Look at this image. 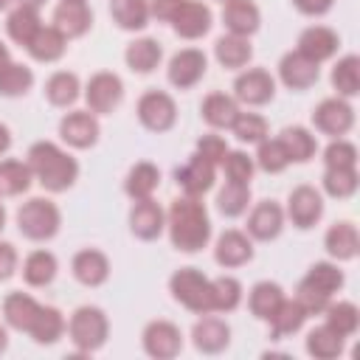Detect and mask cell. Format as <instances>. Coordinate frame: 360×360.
<instances>
[{
    "mask_svg": "<svg viewBox=\"0 0 360 360\" xmlns=\"http://www.w3.org/2000/svg\"><path fill=\"white\" fill-rule=\"evenodd\" d=\"M169 239L183 253H197L211 239V219L200 197H177L166 211Z\"/></svg>",
    "mask_w": 360,
    "mask_h": 360,
    "instance_id": "6da1fadb",
    "label": "cell"
},
{
    "mask_svg": "<svg viewBox=\"0 0 360 360\" xmlns=\"http://www.w3.org/2000/svg\"><path fill=\"white\" fill-rule=\"evenodd\" d=\"M28 169L34 174V180L45 188V191H68L76 177H79V163L73 155H68L65 149H59L51 141H37L28 149Z\"/></svg>",
    "mask_w": 360,
    "mask_h": 360,
    "instance_id": "7a4b0ae2",
    "label": "cell"
},
{
    "mask_svg": "<svg viewBox=\"0 0 360 360\" xmlns=\"http://www.w3.org/2000/svg\"><path fill=\"white\" fill-rule=\"evenodd\" d=\"M169 292L177 304H183L194 315H208L214 312L211 304V278L202 276L197 267H180L169 278Z\"/></svg>",
    "mask_w": 360,
    "mask_h": 360,
    "instance_id": "3957f363",
    "label": "cell"
},
{
    "mask_svg": "<svg viewBox=\"0 0 360 360\" xmlns=\"http://www.w3.org/2000/svg\"><path fill=\"white\" fill-rule=\"evenodd\" d=\"M59 225H62V214H59L56 202H51L45 197H31L17 211V228L31 242H45V239L56 236Z\"/></svg>",
    "mask_w": 360,
    "mask_h": 360,
    "instance_id": "277c9868",
    "label": "cell"
},
{
    "mask_svg": "<svg viewBox=\"0 0 360 360\" xmlns=\"http://www.w3.org/2000/svg\"><path fill=\"white\" fill-rule=\"evenodd\" d=\"M68 335H70V343L82 352V354H90L96 349H101L107 343V335H110V321L104 315V309L98 307H79L70 321H68Z\"/></svg>",
    "mask_w": 360,
    "mask_h": 360,
    "instance_id": "5b68a950",
    "label": "cell"
},
{
    "mask_svg": "<svg viewBox=\"0 0 360 360\" xmlns=\"http://www.w3.org/2000/svg\"><path fill=\"white\" fill-rule=\"evenodd\" d=\"M138 121L149 129V132H166L174 127L177 121V104L169 93L163 90H146L138 98Z\"/></svg>",
    "mask_w": 360,
    "mask_h": 360,
    "instance_id": "8992f818",
    "label": "cell"
},
{
    "mask_svg": "<svg viewBox=\"0 0 360 360\" xmlns=\"http://www.w3.org/2000/svg\"><path fill=\"white\" fill-rule=\"evenodd\" d=\"M124 98V82L110 73V70H98L90 76L87 87H84V101H87V110L93 115H107L112 112Z\"/></svg>",
    "mask_w": 360,
    "mask_h": 360,
    "instance_id": "52a82bcc",
    "label": "cell"
},
{
    "mask_svg": "<svg viewBox=\"0 0 360 360\" xmlns=\"http://www.w3.org/2000/svg\"><path fill=\"white\" fill-rule=\"evenodd\" d=\"M312 124L318 132L332 135V138H343L352 127H354V110L346 98L335 96V98H323L315 110H312Z\"/></svg>",
    "mask_w": 360,
    "mask_h": 360,
    "instance_id": "ba28073f",
    "label": "cell"
},
{
    "mask_svg": "<svg viewBox=\"0 0 360 360\" xmlns=\"http://www.w3.org/2000/svg\"><path fill=\"white\" fill-rule=\"evenodd\" d=\"M141 340H143V352L155 360H172L183 349L180 326H174L172 321H149Z\"/></svg>",
    "mask_w": 360,
    "mask_h": 360,
    "instance_id": "9c48e42d",
    "label": "cell"
},
{
    "mask_svg": "<svg viewBox=\"0 0 360 360\" xmlns=\"http://www.w3.org/2000/svg\"><path fill=\"white\" fill-rule=\"evenodd\" d=\"M287 217L301 231L318 225V219L323 217V197H321V191L312 188V186H295L290 191V197H287Z\"/></svg>",
    "mask_w": 360,
    "mask_h": 360,
    "instance_id": "30bf717a",
    "label": "cell"
},
{
    "mask_svg": "<svg viewBox=\"0 0 360 360\" xmlns=\"http://www.w3.org/2000/svg\"><path fill=\"white\" fill-rule=\"evenodd\" d=\"M233 96L248 107H262L276 96V79L262 68H248L245 73L236 76Z\"/></svg>",
    "mask_w": 360,
    "mask_h": 360,
    "instance_id": "8fae6325",
    "label": "cell"
},
{
    "mask_svg": "<svg viewBox=\"0 0 360 360\" xmlns=\"http://www.w3.org/2000/svg\"><path fill=\"white\" fill-rule=\"evenodd\" d=\"M174 180L186 197H202L217 180V166L194 152L183 166L174 169Z\"/></svg>",
    "mask_w": 360,
    "mask_h": 360,
    "instance_id": "7c38bea8",
    "label": "cell"
},
{
    "mask_svg": "<svg viewBox=\"0 0 360 360\" xmlns=\"http://www.w3.org/2000/svg\"><path fill=\"white\" fill-rule=\"evenodd\" d=\"M208 70V56L200 48H183L169 59V82L177 90L194 87Z\"/></svg>",
    "mask_w": 360,
    "mask_h": 360,
    "instance_id": "4fadbf2b",
    "label": "cell"
},
{
    "mask_svg": "<svg viewBox=\"0 0 360 360\" xmlns=\"http://www.w3.org/2000/svg\"><path fill=\"white\" fill-rule=\"evenodd\" d=\"M174 34L183 39H200L211 31V8L200 0H183V6L169 20Z\"/></svg>",
    "mask_w": 360,
    "mask_h": 360,
    "instance_id": "5bb4252c",
    "label": "cell"
},
{
    "mask_svg": "<svg viewBox=\"0 0 360 360\" xmlns=\"http://www.w3.org/2000/svg\"><path fill=\"white\" fill-rule=\"evenodd\" d=\"M59 135L73 149H87L98 141V121L90 110H73L59 121Z\"/></svg>",
    "mask_w": 360,
    "mask_h": 360,
    "instance_id": "9a60e30c",
    "label": "cell"
},
{
    "mask_svg": "<svg viewBox=\"0 0 360 360\" xmlns=\"http://www.w3.org/2000/svg\"><path fill=\"white\" fill-rule=\"evenodd\" d=\"M318 73H321L318 62L307 59L301 51H290L278 62V79L290 90H309L318 82Z\"/></svg>",
    "mask_w": 360,
    "mask_h": 360,
    "instance_id": "2e32d148",
    "label": "cell"
},
{
    "mask_svg": "<svg viewBox=\"0 0 360 360\" xmlns=\"http://www.w3.org/2000/svg\"><path fill=\"white\" fill-rule=\"evenodd\" d=\"M90 25H93V14H90V8H87L84 0H62L53 8V28L65 39H73V37L87 34Z\"/></svg>",
    "mask_w": 360,
    "mask_h": 360,
    "instance_id": "e0dca14e",
    "label": "cell"
},
{
    "mask_svg": "<svg viewBox=\"0 0 360 360\" xmlns=\"http://www.w3.org/2000/svg\"><path fill=\"white\" fill-rule=\"evenodd\" d=\"M163 228H166V214H163V208H160L152 197L135 200V205H132V211H129V231H132L138 239L149 242V239H158V236L163 233Z\"/></svg>",
    "mask_w": 360,
    "mask_h": 360,
    "instance_id": "ac0fdd59",
    "label": "cell"
},
{
    "mask_svg": "<svg viewBox=\"0 0 360 360\" xmlns=\"http://www.w3.org/2000/svg\"><path fill=\"white\" fill-rule=\"evenodd\" d=\"M284 228V208L273 200H264V202H256L250 217H248V236L250 239H259V242H270L281 233Z\"/></svg>",
    "mask_w": 360,
    "mask_h": 360,
    "instance_id": "d6986e66",
    "label": "cell"
},
{
    "mask_svg": "<svg viewBox=\"0 0 360 360\" xmlns=\"http://www.w3.org/2000/svg\"><path fill=\"white\" fill-rule=\"evenodd\" d=\"M338 48H340V37L332 28H326V25H309V28L301 31L295 51H301L307 59H312V62L321 65V62L332 59L338 53Z\"/></svg>",
    "mask_w": 360,
    "mask_h": 360,
    "instance_id": "ffe728a7",
    "label": "cell"
},
{
    "mask_svg": "<svg viewBox=\"0 0 360 360\" xmlns=\"http://www.w3.org/2000/svg\"><path fill=\"white\" fill-rule=\"evenodd\" d=\"M191 340L202 354H219L222 349H228L231 343V326L222 318H214L211 312L202 315L194 329H191Z\"/></svg>",
    "mask_w": 360,
    "mask_h": 360,
    "instance_id": "44dd1931",
    "label": "cell"
},
{
    "mask_svg": "<svg viewBox=\"0 0 360 360\" xmlns=\"http://www.w3.org/2000/svg\"><path fill=\"white\" fill-rule=\"evenodd\" d=\"M214 259L222 267H242V264H248L253 259V242H250V236L242 233V231H233V228L225 231V233H219L217 248H214Z\"/></svg>",
    "mask_w": 360,
    "mask_h": 360,
    "instance_id": "7402d4cb",
    "label": "cell"
},
{
    "mask_svg": "<svg viewBox=\"0 0 360 360\" xmlns=\"http://www.w3.org/2000/svg\"><path fill=\"white\" fill-rule=\"evenodd\" d=\"M70 270H73V276H76L79 284L98 287V284H104L110 278V259L101 250H96V248H84V250H79L73 256Z\"/></svg>",
    "mask_w": 360,
    "mask_h": 360,
    "instance_id": "603a6c76",
    "label": "cell"
},
{
    "mask_svg": "<svg viewBox=\"0 0 360 360\" xmlns=\"http://www.w3.org/2000/svg\"><path fill=\"white\" fill-rule=\"evenodd\" d=\"M222 22H225L228 34L250 37L259 31L262 14H259V6L253 0H228L222 8Z\"/></svg>",
    "mask_w": 360,
    "mask_h": 360,
    "instance_id": "cb8c5ba5",
    "label": "cell"
},
{
    "mask_svg": "<svg viewBox=\"0 0 360 360\" xmlns=\"http://www.w3.org/2000/svg\"><path fill=\"white\" fill-rule=\"evenodd\" d=\"M323 248H326V253H329L332 259H338V262L354 259L357 250H360L357 228H354L352 222H335V225L326 231V236H323Z\"/></svg>",
    "mask_w": 360,
    "mask_h": 360,
    "instance_id": "d4e9b609",
    "label": "cell"
},
{
    "mask_svg": "<svg viewBox=\"0 0 360 360\" xmlns=\"http://www.w3.org/2000/svg\"><path fill=\"white\" fill-rule=\"evenodd\" d=\"M65 329H68V321L56 307H39V312L34 315V321L28 326V335L34 343L51 346L65 335Z\"/></svg>",
    "mask_w": 360,
    "mask_h": 360,
    "instance_id": "484cf974",
    "label": "cell"
},
{
    "mask_svg": "<svg viewBox=\"0 0 360 360\" xmlns=\"http://www.w3.org/2000/svg\"><path fill=\"white\" fill-rule=\"evenodd\" d=\"M309 315L304 312V307L295 301V298H284L281 304H278V309L270 315V338L273 340H284V338H290V335H295L301 326H304V321H307Z\"/></svg>",
    "mask_w": 360,
    "mask_h": 360,
    "instance_id": "4316f807",
    "label": "cell"
},
{
    "mask_svg": "<svg viewBox=\"0 0 360 360\" xmlns=\"http://www.w3.org/2000/svg\"><path fill=\"white\" fill-rule=\"evenodd\" d=\"M202 118L208 127L214 129H231V124L236 121L239 115V104L233 96H225V93H208L202 98V107H200Z\"/></svg>",
    "mask_w": 360,
    "mask_h": 360,
    "instance_id": "83f0119b",
    "label": "cell"
},
{
    "mask_svg": "<svg viewBox=\"0 0 360 360\" xmlns=\"http://www.w3.org/2000/svg\"><path fill=\"white\" fill-rule=\"evenodd\" d=\"M214 56L222 68L228 70H239L250 62L253 56V48H250V39L248 37H236V34H225L214 42Z\"/></svg>",
    "mask_w": 360,
    "mask_h": 360,
    "instance_id": "f1b7e54d",
    "label": "cell"
},
{
    "mask_svg": "<svg viewBox=\"0 0 360 360\" xmlns=\"http://www.w3.org/2000/svg\"><path fill=\"white\" fill-rule=\"evenodd\" d=\"M39 301L37 298H31L28 292H8L6 298H3V318H6V323L11 326V329H20V332H28V326H31V321H34V315L39 312Z\"/></svg>",
    "mask_w": 360,
    "mask_h": 360,
    "instance_id": "f546056e",
    "label": "cell"
},
{
    "mask_svg": "<svg viewBox=\"0 0 360 360\" xmlns=\"http://www.w3.org/2000/svg\"><path fill=\"white\" fill-rule=\"evenodd\" d=\"M160 56H163V48H160V42L152 39V37H143V39L129 42L127 51H124L127 68L135 70V73H152V70L160 65Z\"/></svg>",
    "mask_w": 360,
    "mask_h": 360,
    "instance_id": "4dcf8cb0",
    "label": "cell"
},
{
    "mask_svg": "<svg viewBox=\"0 0 360 360\" xmlns=\"http://www.w3.org/2000/svg\"><path fill=\"white\" fill-rule=\"evenodd\" d=\"M56 256L51 250H31L22 262V278L28 287H45L56 278Z\"/></svg>",
    "mask_w": 360,
    "mask_h": 360,
    "instance_id": "1f68e13d",
    "label": "cell"
},
{
    "mask_svg": "<svg viewBox=\"0 0 360 360\" xmlns=\"http://www.w3.org/2000/svg\"><path fill=\"white\" fill-rule=\"evenodd\" d=\"M39 25H42V20H39V8H34V6H17V8H11V14H8V20H6V31H8V37L17 42V45H28L31 42V37L39 31Z\"/></svg>",
    "mask_w": 360,
    "mask_h": 360,
    "instance_id": "d6a6232c",
    "label": "cell"
},
{
    "mask_svg": "<svg viewBox=\"0 0 360 360\" xmlns=\"http://www.w3.org/2000/svg\"><path fill=\"white\" fill-rule=\"evenodd\" d=\"M65 45H68V39L53 25H39V31L31 37V42L25 45V51L37 62H56L65 53Z\"/></svg>",
    "mask_w": 360,
    "mask_h": 360,
    "instance_id": "836d02e7",
    "label": "cell"
},
{
    "mask_svg": "<svg viewBox=\"0 0 360 360\" xmlns=\"http://www.w3.org/2000/svg\"><path fill=\"white\" fill-rule=\"evenodd\" d=\"M278 141L287 149L290 163H307L309 158H315L318 141H315V135L307 127H284L281 135H278Z\"/></svg>",
    "mask_w": 360,
    "mask_h": 360,
    "instance_id": "e575fe53",
    "label": "cell"
},
{
    "mask_svg": "<svg viewBox=\"0 0 360 360\" xmlns=\"http://www.w3.org/2000/svg\"><path fill=\"white\" fill-rule=\"evenodd\" d=\"M160 186V172L155 163L149 160H141L135 163L129 172H127V180H124V188L132 200H146L155 194V188Z\"/></svg>",
    "mask_w": 360,
    "mask_h": 360,
    "instance_id": "d590c367",
    "label": "cell"
},
{
    "mask_svg": "<svg viewBox=\"0 0 360 360\" xmlns=\"http://www.w3.org/2000/svg\"><path fill=\"white\" fill-rule=\"evenodd\" d=\"M287 295H284L281 284H276V281H259V284H253V290L248 295V307H250V312L259 321H270V315L278 309V304Z\"/></svg>",
    "mask_w": 360,
    "mask_h": 360,
    "instance_id": "8d00e7d4",
    "label": "cell"
},
{
    "mask_svg": "<svg viewBox=\"0 0 360 360\" xmlns=\"http://www.w3.org/2000/svg\"><path fill=\"white\" fill-rule=\"evenodd\" d=\"M307 287H312V290H318L321 295H326V298H332L340 287H343V270L335 264V262H315L309 270H307V276L301 278Z\"/></svg>",
    "mask_w": 360,
    "mask_h": 360,
    "instance_id": "74e56055",
    "label": "cell"
},
{
    "mask_svg": "<svg viewBox=\"0 0 360 360\" xmlns=\"http://www.w3.org/2000/svg\"><path fill=\"white\" fill-rule=\"evenodd\" d=\"M79 90H82L79 76L70 73V70H56L45 82V96L53 107H70L79 98Z\"/></svg>",
    "mask_w": 360,
    "mask_h": 360,
    "instance_id": "f35d334b",
    "label": "cell"
},
{
    "mask_svg": "<svg viewBox=\"0 0 360 360\" xmlns=\"http://www.w3.org/2000/svg\"><path fill=\"white\" fill-rule=\"evenodd\" d=\"M110 14L124 31H141L149 22V0H112Z\"/></svg>",
    "mask_w": 360,
    "mask_h": 360,
    "instance_id": "ab89813d",
    "label": "cell"
},
{
    "mask_svg": "<svg viewBox=\"0 0 360 360\" xmlns=\"http://www.w3.org/2000/svg\"><path fill=\"white\" fill-rule=\"evenodd\" d=\"M332 87L340 98H352L360 93V59L354 53H346L332 68Z\"/></svg>",
    "mask_w": 360,
    "mask_h": 360,
    "instance_id": "60d3db41",
    "label": "cell"
},
{
    "mask_svg": "<svg viewBox=\"0 0 360 360\" xmlns=\"http://www.w3.org/2000/svg\"><path fill=\"white\" fill-rule=\"evenodd\" d=\"M343 340L338 332H332L326 323L323 326H315L309 335H307V352L315 357V360H335L343 354Z\"/></svg>",
    "mask_w": 360,
    "mask_h": 360,
    "instance_id": "b9f144b4",
    "label": "cell"
},
{
    "mask_svg": "<svg viewBox=\"0 0 360 360\" xmlns=\"http://www.w3.org/2000/svg\"><path fill=\"white\" fill-rule=\"evenodd\" d=\"M357 166H326L323 172V191L335 200H346L357 191Z\"/></svg>",
    "mask_w": 360,
    "mask_h": 360,
    "instance_id": "7bdbcfd3",
    "label": "cell"
},
{
    "mask_svg": "<svg viewBox=\"0 0 360 360\" xmlns=\"http://www.w3.org/2000/svg\"><path fill=\"white\" fill-rule=\"evenodd\" d=\"M31 180H34V174H31L28 163L11 160V158H8V160H0V194L17 197V194L28 191Z\"/></svg>",
    "mask_w": 360,
    "mask_h": 360,
    "instance_id": "ee69618b",
    "label": "cell"
},
{
    "mask_svg": "<svg viewBox=\"0 0 360 360\" xmlns=\"http://www.w3.org/2000/svg\"><path fill=\"white\" fill-rule=\"evenodd\" d=\"M250 205V183H231L225 180V186L217 194V208L222 217H242Z\"/></svg>",
    "mask_w": 360,
    "mask_h": 360,
    "instance_id": "f6af8a7d",
    "label": "cell"
},
{
    "mask_svg": "<svg viewBox=\"0 0 360 360\" xmlns=\"http://www.w3.org/2000/svg\"><path fill=\"white\" fill-rule=\"evenodd\" d=\"M323 312H326V326L332 332H338L340 338H352L360 326V309L352 301H338V304L329 301V307Z\"/></svg>",
    "mask_w": 360,
    "mask_h": 360,
    "instance_id": "bcb514c9",
    "label": "cell"
},
{
    "mask_svg": "<svg viewBox=\"0 0 360 360\" xmlns=\"http://www.w3.org/2000/svg\"><path fill=\"white\" fill-rule=\"evenodd\" d=\"M211 304L214 312H233L242 304V284L233 276L211 278Z\"/></svg>",
    "mask_w": 360,
    "mask_h": 360,
    "instance_id": "7dc6e473",
    "label": "cell"
},
{
    "mask_svg": "<svg viewBox=\"0 0 360 360\" xmlns=\"http://www.w3.org/2000/svg\"><path fill=\"white\" fill-rule=\"evenodd\" d=\"M34 84V73L31 68L20 65V62H8L3 70H0V96L6 98H14V96H25Z\"/></svg>",
    "mask_w": 360,
    "mask_h": 360,
    "instance_id": "c3c4849f",
    "label": "cell"
},
{
    "mask_svg": "<svg viewBox=\"0 0 360 360\" xmlns=\"http://www.w3.org/2000/svg\"><path fill=\"white\" fill-rule=\"evenodd\" d=\"M256 146H259V149H256V166H259L262 172L278 174V172H284V169L290 166L287 149L281 146L278 138H264V141H259Z\"/></svg>",
    "mask_w": 360,
    "mask_h": 360,
    "instance_id": "681fc988",
    "label": "cell"
},
{
    "mask_svg": "<svg viewBox=\"0 0 360 360\" xmlns=\"http://www.w3.org/2000/svg\"><path fill=\"white\" fill-rule=\"evenodd\" d=\"M231 129H233L236 141H242V143H259V141L267 138V121L259 112H242L239 110V115L231 124Z\"/></svg>",
    "mask_w": 360,
    "mask_h": 360,
    "instance_id": "f907efd6",
    "label": "cell"
},
{
    "mask_svg": "<svg viewBox=\"0 0 360 360\" xmlns=\"http://www.w3.org/2000/svg\"><path fill=\"white\" fill-rule=\"evenodd\" d=\"M219 166L225 169V177H228L231 183H250L253 169H256V163H253L250 155H245V152H231V149H228V155L222 158Z\"/></svg>",
    "mask_w": 360,
    "mask_h": 360,
    "instance_id": "816d5d0a",
    "label": "cell"
},
{
    "mask_svg": "<svg viewBox=\"0 0 360 360\" xmlns=\"http://www.w3.org/2000/svg\"><path fill=\"white\" fill-rule=\"evenodd\" d=\"M323 163L326 166H357V149L354 143L335 138L326 149H323Z\"/></svg>",
    "mask_w": 360,
    "mask_h": 360,
    "instance_id": "f5cc1de1",
    "label": "cell"
},
{
    "mask_svg": "<svg viewBox=\"0 0 360 360\" xmlns=\"http://www.w3.org/2000/svg\"><path fill=\"white\" fill-rule=\"evenodd\" d=\"M197 155H202L208 163L219 166L222 158L228 155V143H225V138H219V135H202V138L197 141Z\"/></svg>",
    "mask_w": 360,
    "mask_h": 360,
    "instance_id": "db71d44e",
    "label": "cell"
},
{
    "mask_svg": "<svg viewBox=\"0 0 360 360\" xmlns=\"http://www.w3.org/2000/svg\"><path fill=\"white\" fill-rule=\"evenodd\" d=\"M17 270V250L11 242H0V281L11 278Z\"/></svg>",
    "mask_w": 360,
    "mask_h": 360,
    "instance_id": "11a10c76",
    "label": "cell"
},
{
    "mask_svg": "<svg viewBox=\"0 0 360 360\" xmlns=\"http://www.w3.org/2000/svg\"><path fill=\"white\" fill-rule=\"evenodd\" d=\"M180 6H183V0H149V14L169 22Z\"/></svg>",
    "mask_w": 360,
    "mask_h": 360,
    "instance_id": "9f6ffc18",
    "label": "cell"
},
{
    "mask_svg": "<svg viewBox=\"0 0 360 360\" xmlns=\"http://www.w3.org/2000/svg\"><path fill=\"white\" fill-rule=\"evenodd\" d=\"M335 0H292V6L301 11V14H309V17H321L332 8Z\"/></svg>",
    "mask_w": 360,
    "mask_h": 360,
    "instance_id": "6f0895ef",
    "label": "cell"
},
{
    "mask_svg": "<svg viewBox=\"0 0 360 360\" xmlns=\"http://www.w3.org/2000/svg\"><path fill=\"white\" fill-rule=\"evenodd\" d=\"M8 146H11V132H8L6 124H0V155L8 152Z\"/></svg>",
    "mask_w": 360,
    "mask_h": 360,
    "instance_id": "680465c9",
    "label": "cell"
},
{
    "mask_svg": "<svg viewBox=\"0 0 360 360\" xmlns=\"http://www.w3.org/2000/svg\"><path fill=\"white\" fill-rule=\"evenodd\" d=\"M8 62H11V56H8V48H6L3 42H0V70H3V68H6Z\"/></svg>",
    "mask_w": 360,
    "mask_h": 360,
    "instance_id": "91938a15",
    "label": "cell"
},
{
    "mask_svg": "<svg viewBox=\"0 0 360 360\" xmlns=\"http://www.w3.org/2000/svg\"><path fill=\"white\" fill-rule=\"evenodd\" d=\"M6 346H8V332H6V326H0V354L6 352Z\"/></svg>",
    "mask_w": 360,
    "mask_h": 360,
    "instance_id": "94428289",
    "label": "cell"
},
{
    "mask_svg": "<svg viewBox=\"0 0 360 360\" xmlns=\"http://www.w3.org/2000/svg\"><path fill=\"white\" fill-rule=\"evenodd\" d=\"M17 3H22V6H34V8H39L45 0H17Z\"/></svg>",
    "mask_w": 360,
    "mask_h": 360,
    "instance_id": "6125c7cd",
    "label": "cell"
},
{
    "mask_svg": "<svg viewBox=\"0 0 360 360\" xmlns=\"http://www.w3.org/2000/svg\"><path fill=\"white\" fill-rule=\"evenodd\" d=\"M3 225H6V208L0 205V231H3Z\"/></svg>",
    "mask_w": 360,
    "mask_h": 360,
    "instance_id": "be15d7a7",
    "label": "cell"
},
{
    "mask_svg": "<svg viewBox=\"0 0 360 360\" xmlns=\"http://www.w3.org/2000/svg\"><path fill=\"white\" fill-rule=\"evenodd\" d=\"M14 3H17V0H0V11L8 8V6H14Z\"/></svg>",
    "mask_w": 360,
    "mask_h": 360,
    "instance_id": "e7e4bbea",
    "label": "cell"
},
{
    "mask_svg": "<svg viewBox=\"0 0 360 360\" xmlns=\"http://www.w3.org/2000/svg\"><path fill=\"white\" fill-rule=\"evenodd\" d=\"M222 3H228V0H222Z\"/></svg>",
    "mask_w": 360,
    "mask_h": 360,
    "instance_id": "03108f58",
    "label": "cell"
}]
</instances>
